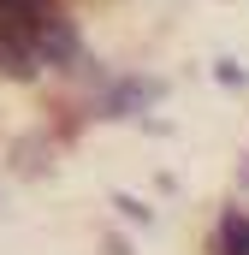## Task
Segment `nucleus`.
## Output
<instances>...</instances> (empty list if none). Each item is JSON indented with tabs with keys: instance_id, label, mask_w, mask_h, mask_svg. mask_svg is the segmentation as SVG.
<instances>
[{
	"instance_id": "obj_1",
	"label": "nucleus",
	"mask_w": 249,
	"mask_h": 255,
	"mask_svg": "<svg viewBox=\"0 0 249 255\" xmlns=\"http://www.w3.org/2000/svg\"><path fill=\"white\" fill-rule=\"evenodd\" d=\"M220 255H249V214H226L220 220Z\"/></svg>"
},
{
	"instance_id": "obj_2",
	"label": "nucleus",
	"mask_w": 249,
	"mask_h": 255,
	"mask_svg": "<svg viewBox=\"0 0 249 255\" xmlns=\"http://www.w3.org/2000/svg\"><path fill=\"white\" fill-rule=\"evenodd\" d=\"M119 208H124V220H142V226H148V208H142V202H130V196H119Z\"/></svg>"
}]
</instances>
